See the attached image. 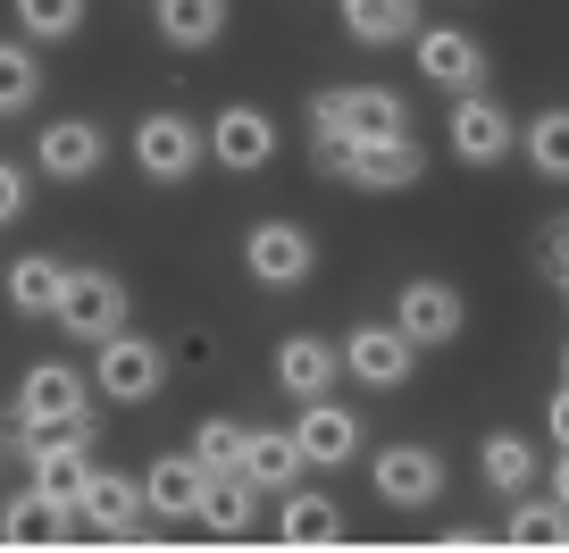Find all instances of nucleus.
Wrapping results in <instances>:
<instances>
[{
	"label": "nucleus",
	"mask_w": 569,
	"mask_h": 553,
	"mask_svg": "<svg viewBox=\"0 0 569 553\" xmlns=\"http://www.w3.org/2000/svg\"><path fill=\"white\" fill-rule=\"evenodd\" d=\"M18 453L34 462V486L59 503V512H76V503H84V486H92V470H101L84 428H51V445H42V436H26Z\"/></svg>",
	"instance_id": "6"
},
{
	"label": "nucleus",
	"mask_w": 569,
	"mask_h": 553,
	"mask_svg": "<svg viewBox=\"0 0 569 553\" xmlns=\"http://www.w3.org/2000/svg\"><path fill=\"white\" fill-rule=\"evenodd\" d=\"M293 445H302L310 470H343V462L360 453V419H352L343 403H327V394H310L302 419H293Z\"/></svg>",
	"instance_id": "16"
},
{
	"label": "nucleus",
	"mask_w": 569,
	"mask_h": 553,
	"mask_svg": "<svg viewBox=\"0 0 569 553\" xmlns=\"http://www.w3.org/2000/svg\"><path fill=\"white\" fill-rule=\"evenodd\" d=\"M201 151H210V135H201L184 109H151V118L134 126V168L151 185H184L201 168Z\"/></svg>",
	"instance_id": "5"
},
{
	"label": "nucleus",
	"mask_w": 569,
	"mask_h": 553,
	"mask_svg": "<svg viewBox=\"0 0 569 553\" xmlns=\"http://www.w3.org/2000/svg\"><path fill=\"white\" fill-rule=\"evenodd\" d=\"M251 520H260V486H251L243 470H218V478H210V495H201V529L243 536Z\"/></svg>",
	"instance_id": "23"
},
{
	"label": "nucleus",
	"mask_w": 569,
	"mask_h": 553,
	"mask_svg": "<svg viewBox=\"0 0 569 553\" xmlns=\"http://www.w3.org/2000/svg\"><path fill=\"white\" fill-rule=\"evenodd\" d=\"M545 428H552V445H569V386L552 394V411H545Z\"/></svg>",
	"instance_id": "34"
},
{
	"label": "nucleus",
	"mask_w": 569,
	"mask_h": 553,
	"mask_svg": "<svg viewBox=\"0 0 569 553\" xmlns=\"http://www.w3.org/2000/svg\"><path fill=\"white\" fill-rule=\"evenodd\" d=\"M92 419V377H76L68 361H34L18 386V428L51 436V428H84Z\"/></svg>",
	"instance_id": "3"
},
{
	"label": "nucleus",
	"mask_w": 569,
	"mask_h": 553,
	"mask_svg": "<svg viewBox=\"0 0 569 553\" xmlns=\"http://www.w3.org/2000/svg\"><path fill=\"white\" fill-rule=\"evenodd\" d=\"M536 260H545V277H552V286L569 277V218H552V227L536 235Z\"/></svg>",
	"instance_id": "32"
},
{
	"label": "nucleus",
	"mask_w": 569,
	"mask_h": 553,
	"mask_svg": "<svg viewBox=\"0 0 569 553\" xmlns=\"http://www.w3.org/2000/svg\"><path fill=\"white\" fill-rule=\"evenodd\" d=\"M519 151H528V168L536 177H552V185H569V109H545V118L519 135Z\"/></svg>",
	"instance_id": "26"
},
{
	"label": "nucleus",
	"mask_w": 569,
	"mask_h": 553,
	"mask_svg": "<svg viewBox=\"0 0 569 553\" xmlns=\"http://www.w3.org/2000/svg\"><path fill=\"white\" fill-rule=\"evenodd\" d=\"M218 26H227V0H160V34L184 42V51L218 42Z\"/></svg>",
	"instance_id": "28"
},
{
	"label": "nucleus",
	"mask_w": 569,
	"mask_h": 553,
	"mask_svg": "<svg viewBox=\"0 0 569 553\" xmlns=\"http://www.w3.org/2000/svg\"><path fill=\"white\" fill-rule=\"evenodd\" d=\"M377 135H410L402 92H386V85H327L319 101H310V151L377 144Z\"/></svg>",
	"instance_id": "1"
},
{
	"label": "nucleus",
	"mask_w": 569,
	"mask_h": 553,
	"mask_svg": "<svg viewBox=\"0 0 569 553\" xmlns=\"http://www.w3.org/2000/svg\"><path fill=\"white\" fill-rule=\"evenodd\" d=\"M502 536H511V545H569V503L552 495V503H519L511 520H502Z\"/></svg>",
	"instance_id": "29"
},
{
	"label": "nucleus",
	"mask_w": 569,
	"mask_h": 553,
	"mask_svg": "<svg viewBox=\"0 0 569 553\" xmlns=\"http://www.w3.org/2000/svg\"><path fill=\"white\" fill-rule=\"evenodd\" d=\"M18 26L34 42H68L76 26H84V0H18Z\"/></svg>",
	"instance_id": "31"
},
{
	"label": "nucleus",
	"mask_w": 569,
	"mask_h": 553,
	"mask_svg": "<svg viewBox=\"0 0 569 553\" xmlns=\"http://www.w3.org/2000/svg\"><path fill=\"white\" fill-rule=\"evenodd\" d=\"M319 168H327V177H343V185H360V194H402V185H419L427 151H419V135H377V144L319 151Z\"/></svg>",
	"instance_id": "2"
},
{
	"label": "nucleus",
	"mask_w": 569,
	"mask_h": 553,
	"mask_svg": "<svg viewBox=\"0 0 569 553\" xmlns=\"http://www.w3.org/2000/svg\"><path fill=\"white\" fill-rule=\"evenodd\" d=\"M59 327L76 344H109L126 327V286L109 268H68V294H59Z\"/></svg>",
	"instance_id": "7"
},
{
	"label": "nucleus",
	"mask_w": 569,
	"mask_h": 553,
	"mask_svg": "<svg viewBox=\"0 0 569 553\" xmlns=\"http://www.w3.org/2000/svg\"><path fill=\"white\" fill-rule=\"evenodd\" d=\"M561 386H569V344H561Z\"/></svg>",
	"instance_id": "36"
},
{
	"label": "nucleus",
	"mask_w": 569,
	"mask_h": 553,
	"mask_svg": "<svg viewBox=\"0 0 569 553\" xmlns=\"http://www.w3.org/2000/svg\"><path fill=\"white\" fill-rule=\"evenodd\" d=\"M243 419H227V411H218V419H201V428H193V453H201V470H210V478H218V470H243Z\"/></svg>",
	"instance_id": "30"
},
{
	"label": "nucleus",
	"mask_w": 569,
	"mask_h": 553,
	"mask_svg": "<svg viewBox=\"0 0 569 553\" xmlns=\"http://www.w3.org/2000/svg\"><path fill=\"white\" fill-rule=\"evenodd\" d=\"M101 160H109V135L92 118H51L34 135V168H42V177H59V185L101 177Z\"/></svg>",
	"instance_id": "12"
},
{
	"label": "nucleus",
	"mask_w": 569,
	"mask_h": 553,
	"mask_svg": "<svg viewBox=\"0 0 569 553\" xmlns=\"http://www.w3.org/2000/svg\"><path fill=\"white\" fill-rule=\"evenodd\" d=\"M302 470H310V462H302V445H293V428H251V436H243V478H251V486L284 495Z\"/></svg>",
	"instance_id": "21"
},
{
	"label": "nucleus",
	"mask_w": 569,
	"mask_h": 553,
	"mask_svg": "<svg viewBox=\"0 0 569 553\" xmlns=\"http://www.w3.org/2000/svg\"><path fill=\"white\" fill-rule=\"evenodd\" d=\"M42 92V59L34 42H0V118H26Z\"/></svg>",
	"instance_id": "27"
},
{
	"label": "nucleus",
	"mask_w": 569,
	"mask_h": 553,
	"mask_svg": "<svg viewBox=\"0 0 569 553\" xmlns=\"http://www.w3.org/2000/svg\"><path fill=\"white\" fill-rule=\"evenodd\" d=\"M201 495H210V470L201 453H160V462L142 470V503L168 520H201Z\"/></svg>",
	"instance_id": "18"
},
{
	"label": "nucleus",
	"mask_w": 569,
	"mask_h": 553,
	"mask_svg": "<svg viewBox=\"0 0 569 553\" xmlns=\"http://www.w3.org/2000/svg\"><path fill=\"white\" fill-rule=\"evenodd\" d=\"M343 34L360 51H393L419 34V0H343Z\"/></svg>",
	"instance_id": "20"
},
{
	"label": "nucleus",
	"mask_w": 569,
	"mask_h": 553,
	"mask_svg": "<svg viewBox=\"0 0 569 553\" xmlns=\"http://www.w3.org/2000/svg\"><path fill=\"white\" fill-rule=\"evenodd\" d=\"M410 51H419V76L445 92H469L486 85V42L461 34V26H436V34H410Z\"/></svg>",
	"instance_id": "15"
},
{
	"label": "nucleus",
	"mask_w": 569,
	"mask_h": 553,
	"mask_svg": "<svg viewBox=\"0 0 569 553\" xmlns=\"http://www.w3.org/2000/svg\"><path fill=\"white\" fill-rule=\"evenodd\" d=\"M561 294H569V277H561Z\"/></svg>",
	"instance_id": "37"
},
{
	"label": "nucleus",
	"mask_w": 569,
	"mask_h": 553,
	"mask_svg": "<svg viewBox=\"0 0 569 553\" xmlns=\"http://www.w3.org/2000/svg\"><path fill=\"white\" fill-rule=\"evenodd\" d=\"M277 536H284V545H336V536H343V512H336L327 495H310V486H284Z\"/></svg>",
	"instance_id": "22"
},
{
	"label": "nucleus",
	"mask_w": 569,
	"mask_h": 553,
	"mask_svg": "<svg viewBox=\"0 0 569 553\" xmlns=\"http://www.w3.org/2000/svg\"><path fill=\"white\" fill-rule=\"evenodd\" d=\"M92 353H101V403H151V394H160V377H168V353L160 344H142V336H109V344H92Z\"/></svg>",
	"instance_id": "10"
},
{
	"label": "nucleus",
	"mask_w": 569,
	"mask_h": 553,
	"mask_svg": "<svg viewBox=\"0 0 569 553\" xmlns=\"http://www.w3.org/2000/svg\"><path fill=\"white\" fill-rule=\"evenodd\" d=\"M243 268L260 286H302L310 268H319V244H310V227H293V218H260V227L243 235Z\"/></svg>",
	"instance_id": "9"
},
{
	"label": "nucleus",
	"mask_w": 569,
	"mask_h": 553,
	"mask_svg": "<svg viewBox=\"0 0 569 553\" xmlns=\"http://www.w3.org/2000/svg\"><path fill=\"white\" fill-rule=\"evenodd\" d=\"M461 319H469V310H461V294H452L445 277H410V286L393 294V327H402L419 353H427V344H452Z\"/></svg>",
	"instance_id": "14"
},
{
	"label": "nucleus",
	"mask_w": 569,
	"mask_h": 553,
	"mask_svg": "<svg viewBox=\"0 0 569 553\" xmlns=\"http://www.w3.org/2000/svg\"><path fill=\"white\" fill-rule=\"evenodd\" d=\"M18 210H26V168H9V160H0V227H9Z\"/></svg>",
	"instance_id": "33"
},
{
	"label": "nucleus",
	"mask_w": 569,
	"mask_h": 553,
	"mask_svg": "<svg viewBox=\"0 0 569 553\" xmlns=\"http://www.w3.org/2000/svg\"><path fill=\"white\" fill-rule=\"evenodd\" d=\"M369 486L393 503V512H427V503L445 495V453L436 445H386L369 462Z\"/></svg>",
	"instance_id": "8"
},
{
	"label": "nucleus",
	"mask_w": 569,
	"mask_h": 553,
	"mask_svg": "<svg viewBox=\"0 0 569 553\" xmlns=\"http://www.w3.org/2000/svg\"><path fill=\"white\" fill-rule=\"evenodd\" d=\"M478 470H486L495 495H528V486H536V445H528V436H511V428H495L478 445Z\"/></svg>",
	"instance_id": "24"
},
{
	"label": "nucleus",
	"mask_w": 569,
	"mask_h": 553,
	"mask_svg": "<svg viewBox=\"0 0 569 553\" xmlns=\"http://www.w3.org/2000/svg\"><path fill=\"white\" fill-rule=\"evenodd\" d=\"M410 361H419V344H410L393 319H377V327L360 319L352 336H343V377H360V386H377V394H386V386H402V377H410Z\"/></svg>",
	"instance_id": "13"
},
{
	"label": "nucleus",
	"mask_w": 569,
	"mask_h": 553,
	"mask_svg": "<svg viewBox=\"0 0 569 553\" xmlns=\"http://www.w3.org/2000/svg\"><path fill=\"white\" fill-rule=\"evenodd\" d=\"M552 495L569 503V445H561V462H552Z\"/></svg>",
	"instance_id": "35"
},
{
	"label": "nucleus",
	"mask_w": 569,
	"mask_h": 553,
	"mask_svg": "<svg viewBox=\"0 0 569 553\" xmlns=\"http://www.w3.org/2000/svg\"><path fill=\"white\" fill-rule=\"evenodd\" d=\"M142 478H118V470H92V486H84V503H76V529H92V536H134L142 529Z\"/></svg>",
	"instance_id": "17"
},
{
	"label": "nucleus",
	"mask_w": 569,
	"mask_h": 553,
	"mask_svg": "<svg viewBox=\"0 0 569 553\" xmlns=\"http://www.w3.org/2000/svg\"><path fill=\"white\" fill-rule=\"evenodd\" d=\"M59 294H68V268L42 260V251H26V260L9 268V303H18L26 319H59Z\"/></svg>",
	"instance_id": "25"
},
{
	"label": "nucleus",
	"mask_w": 569,
	"mask_h": 553,
	"mask_svg": "<svg viewBox=\"0 0 569 553\" xmlns=\"http://www.w3.org/2000/svg\"><path fill=\"white\" fill-rule=\"evenodd\" d=\"M336 377H343V344H327V336H284L277 344V386L293 394V403L327 394Z\"/></svg>",
	"instance_id": "19"
},
{
	"label": "nucleus",
	"mask_w": 569,
	"mask_h": 553,
	"mask_svg": "<svg viewBox=\"0 0 569 553\" xmlns=\"http://www.w3.org/2000/svg\"><path fill=\"white\" fill-rule=\"evenodd\" d=\"M210 160L234 168V177L268 168V160H277V118H268V109H251V101H227V109L210 118Z\"/></svg>",
	"instance_id": "11"
},
{
	"label": "nucleus",
	"mask_w": 569,
	"mask_h": 553,
	"mask_svg": "<svg viewBox=\"0 0 569 553\" xmlns=\"http://www.w3.org/2000/svg\"><path fill=\"white\" fill-rule=\"evenodd\" d=\"M445 144H452V160H461V168H502L519 151V126H511V109H502L486 85H469L461 101H452Z\"/></svg>",
	"instance_id": "4"
}]
</instances>
